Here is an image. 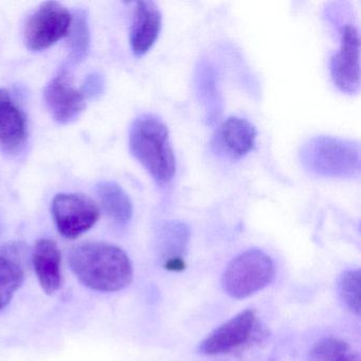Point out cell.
I'll return each mask as SVG.
<instances>
[{"label": "cell", "mask_w": 361, "mask_h": 361, "mask_svg": "<svg viewBox=\"0 0 361 361\" xmlns=\"http://www.w3.org/2000/svg\"><path fill=\"white\" fill-rule=\"evenodd\" d=\"M51 211L59 232L66 238H79L100 217L96 202L83 194H58L52 200Z\"/></svg>", "instance_id": "cell-7"}, {"label": "cell", "mask_w": 361, "mask_h": 361, "mask_svg": "<svg viewBox=\"0 0 361 361\" xmlns=\"http://www.w3.org/2000/svg\"><path fill=\"white\" fill-rule=\"evenodd\" d=\"M255 140L257 130L253 124L242 118L230 117L217 130L213 147L230 159H240L253 151Z\"/></svg>", "instance_id": "cell-10"}, {"label": "cell", "mask_w": 361, "mask_h": 361, "mask_svg": "<svg viewBox=\"0 0 361 361\" xmlns=\"http://www.w3.org/2000/svg\"><path fill=\"white\" fill-rule=\"evenodd\" d=\"M44 98L52 117L61 124L71 123L86 107L85 97L75 87L66 71L59 73L48 83Z\"/></svg>", "instance_id": "cell-9"}, {"label": "cell", "mask_w": 361, "mask_h": 361, "mask_svg": "<svg viewBox=\"0 0 361 361\" xmlns=\"http://www.w3.org/2000/svg\"><path fill=\"white\" fill-rule=\"evenodd\" d=\"M104 78L100 73H92L86 78L81 92L85 99H94L102 94L104 90Z\"/></svg>", "instance_id": "cell-21"}, {"label": "cell", "mask_w": 361, "mask_h": 361, "mask_svg": "<svg viewBox=\"0 0 361 361\" xmlns=\"http://www.w3.org/2000/svg\"><path fill=\"white\" fill-rule=\"evenodd\" d=\"M196 88L198 97L208 114L209 120H214L221 113V99L217 90L216 78L212 67L202 63L196 75Z\"/></svg>", "instance_id": "cell-15"}, {"label": "cell", "mask_w": 361, "mask_h": 361, "mask_svg": "<svg viewBox=\"0 0 361 361\" xmlns=\"http://www.w3.org/2000/svg\"><path fill=\"white\" fill-rule=\"evenodd\" d=\"M189 238V229L183 223H170L162 230V246L164 263L172 261H185L183 255Z\"/></svg>", "instance_id": "cell-17"}, {"label": "cell", "mask_w": 361, "mask_h": 361, "mask_svg": "<svg viewBox=\"0 0 361 361\" xmlns=\"http://www.w3.org/2000/svg\"><path fill=\"white\" fill-rule=\"evenodd\" d=\"M271 257L259 249H249L236 255L223 274L224 290L234 299H246L274 281Z\"/></svg>", "instance_id": "cell-4"}, {"label": "cell", "mask_w": 361, "mask_h": 361, "mask_svg": "<svg viewBox=\"0 0 361 361\" xmlns=\"http://www.w3.org/2000/svg\"><path fill=\"white\" fill-rule=\"evenodd\" d=\"M334 361H360V358L357 354H346L345 356Z\"/></svg>", "instance_id": "cell-22"}, {"label": "cell", "mask_w": 361, "mask_h": 361, "mask_svg": "<svg viewBox=\"0 0 361 361\" xmlns=\"http://www.w3.org/2000/svg\"><path fill=\"white\" fill-rule=\"evenodd\" d=\"M130 149L154 180L166 185L176 172V159L166 124L153 115L135 120L130 130Z\"/></svg>", "instance_id": "cell-2"}, {"label": "cell", "mask_w": 361, "mask_h": 361, "mask_svg": "<svg viewBox=\"0 0 361 361\" xmlns=\"http://www.w3.org/2000/svg\"><path fill=\"white\" fill-rule=\"evenodd\" d=\"M24 278V269L20 263L8 255H0V310L11 302Z\"/></svg>", "instance_id": "cell-16"}, {"label": "cell", "mask_w": 361, "mask_h": 361, "mask_svg": "<svg viewBox=\"0 0 361 361\" xmlns=\"http://www.w3.org/2000/svg\"><path fill=\"white\" fill-rule=\"evenodd\" d=\"M335 85L345 94H356L360 87V39L357 29L345 25L340 31V49L331 61Z\"/></svg>", "instance_id": "cell-8"}, {"label": "cell", "mask_w": 361, "mask_h": 361, "mask_svg": "<svg viewBox=\"0 0 361 361\" xmlns=\"http://www.w3.org/2000/svg\"><path fill=\"white\" fill-rule=\"evenodd\" d=\"M161 26V12L153 1L136 3L130 33V48L135 56L141 58L152 49Z\"/></svg>", "instance_id": "cell-11"}, {"label": "cell", "mask_w": 361, "mask_h": 361, "mask_svg": "<svg viewBox=\"0 0 361 361\" xmlns=\"http://www.w3.org/2000/svg\"><path fill=\"white\" fill-rule=\"evenodd\" d=\"M69 264L82 284L101 293L122 290L134 276L126 251L107 243H85L75 247L69 255Z\"/></svg>", "instance_id": "cell-1"}, {"label": "cell", "mask_w": 361, "mask_h": 361, "mask_svg": "<svg viewBox=\"0 0 361 361\" xmlns=\"http://www.w3.org/2000/svg\"><path fill=\"white\" fill-rule=\"evenodd\" d=\"M361 274L360 269L344 272L338 283V291L346 307L359 316L361 312Z\"/></svg>", "instance_id": "cell-19"}, {"label": "cell", "mask_w": 361, "mask_h": 361, "mask_svg": "<svg viewBox=\"0 0 361 361\" xmlns=\"http://www.w3.org/2000/svg\"><path fill=\"white\" fill-rule=\"evenodd\" d=\"M348 345L343 340L329 337L320 340L310 352L314 361H334L348 354Z\"/></svg>", "instance_id": "cell-20"}, {"label": "cell", "mask_w": 361, "mask_h": 361, "mask_svg": "<svg viewBox=\"0 0 361 361\" xmlns=\"http://www.w3.org/2000/svg\"><path fill=\"white\" fill-rule=\"evenodd\" d=\"M96 193L109 219L119 225H126L134 213L132 200L121 185L115 181H101L96 185Z\"/></svg>", "instance_id": "cell-14"}, {"label": "cell", "mask_w": 361, "mask_h": 361, "mask_svg": "<svg viewBox=\"0 0 361 361\" xmlns=\"http://www.w3.org/2000/svg\"><path fill=\"white\" fill-rule=\"evenodd\" d=\"M301 162L312 174L331 178H350L360 170L358 143L329 136H318L302 147Z\"/></svg>", "instance_id": "cell-3"}, {"label": "cell", "mask_w": 361, "mask_h": 361, "mask_svg": "<svg viewBox=\"0 0 361 361\" xmlns=\"http://www.w3.org/2000/svg\"><path fill=\"white\" fill-rule=\"evenodd\" d=\"M71 59L81 62L87 56L90 46V32L88 20L82 11L73 14V23L68 33Z\"/></svg>", "instance_id": "cell-18"}, {"label": "cell", "mask_w": 361, "mask_h": 361, "mask_svg": "<svg viewBox=\"0 0 361 361\" xmlns=\"http://www.w3.org/2000/svg\"><path fill=\"white\" fill-rule=\"evenodd\" d=\"M73 14L62 4L46 1L29 16L25 26V43L32 51H42L68 37Z\"/></svg>", "instance_id": "cell-5"}, {"label": "cell", "mask_w": 361, "mask_h": 361, "mask_svg": "<svg viewBox=\"0 0 361 361\" xmlns=\"http://www.w3.org/2000/svg\"><path fill=\"white\" fill-rule=\"evenodd\" d=\"M27 139V122L24 111L8 90L0 88V145L16 152Z\"/></svg>", "instance_id": "cell-12"}, {"label": "cell", "mask_w": 361, "mask_h": 361, "mask_svg": "<svg viewBox=\"0 0 361 361\" xmlns=\"http://www.w3.org/2000/svg\"><path fill=\"white\" fill-rule=\"evenodd\" d=\"M32 262L43 290L47 295L56 293L62 285V257L56 243L48 238L37 240L33 249Z\"/></svg>", "instance_id": "cell-13"}, {"label": "cell", "mask_w": 361, "mask_h": 361, "mask_svg": "<svg viewBox=\"0 0 361 361\" xmlns=\"http://www.w3.org/2000/svg\"><path fill=\"white\" fill-rule=\"evenodd\" d=\"M259 335L257 312L246 310L214 329L200 342L198 352L208 356L235 352L257 340Z\"/></svg>", "instance_id": "cell-6"}]
</instances>
